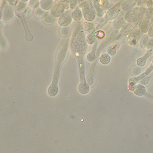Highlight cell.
<instances>
[{
  "mask_svg": "<svg viewBox=\"0 0 153 153\" xmlns=\"http://www.w3.org/2000/svg\"><path fill=\"white\" fill-rule=\"evenodd\" d=\"M72 12V19L75 21H79L82 17V13L78 7H75Z\"/></svg>",
  "mask_w": 153,
  "mask_h": 153,
  "instance_id": "cell-6",
  "label": "cell"
},
{
  "mask_svg": "<svg viewBox=\"0 0 153 153\" xmlns=\"http://www.w3.org/2000/svg\"><path fill=\"white\" fill-rule=\"evenodd\" d=\"M72 20V12L71 10H68L60 16L59 19V23L61 26L65 27L69 25Z\"/></svg>",
  "mask_w": 153,
  "mask_h": 153,
  "instance_id": "cell-4",
  "label": "cell"
},
{
  "mask_svg": "<svg viewBox=\"0 0 153 153\" xmlns=\"http://www.w3.org/2000/svg\"><path fill=\"white\" fill-rule=\"evenodd\" d=\"M94 4V7L97 11V16H101L103 15V12L102 10L100 7V5L99 3L98 0H92Z\"/></svg>",
  "mask_w": 153,
  "mask_h": 153,
  "instance_id": "cell-10",
  "label": "cell"
},
{
  "mask_svg": "<svg viewBox=\"0 0 153 153\" xmlns=\"http://www.w3.org/2000/svg\"><path fill=\"white\" fill-rule=\"evenodd\" d=\"M62 1H68V0H62Z\"/></svg>",
  "mask_w": 153,
  "mask_h": 153,
  "instance_id": "cell-20",
  "label": "cell"
},
{
  "mask_svg": "<svg viewBox=\"0 0 153 153\" xmlns=\"http://www.w3.org/2000/svg\"><path fill=\"white\" fill-rule=\"evenodd\" d=\"M94 28V25L93 24L89 23H84L82 27V28H83L85 31L89 30L90 29H92Z\"/></svg>",
  "mask_w": 153,
  "mask_h": 153,
  "instance_id": "cell-14",
  "label": "cell"
},
{
  "mask_svg": "<svg viewBox=\"0 0 153 153\" xmlns=\"http://www.w3.org/2000/svg\"><path fill=\"white\" fill-rule=\"evenodd\" d=\"M28 1V0H22V1Z\"/></svg>",
  "mask_w": 153,
  "mask_h": 153,
  "instance_id": "cell-19",
  "label": "cell"
},
{
  "mask_svg": "<svg viewBox=\"0 0 153 153\" xmlns=\"http://www.w3.org/2000/svg\"><path fill=\"white\" fill-rule=\"evenodd\" d=\"M30 6L33 8H36L39 6V0H30Z\"/></svg>",
  "mask_w": 153,
  "mask_h": 153,
  "instance_id": "cell-16",
  "label": "cell"
},
{
  "mask_svg": "<svg viewBox=\"0 0 153 153\" xmlns=\"http://www.w3.org/2000/svg\"><path fill=\"white\" fill-rule=\"evenodd\" d=\"M97 44H98L97 42H96L95 44H94V46L93 47L92 50L87 56V59L90 62H92L95 59L96 51V48H97Z\"/></svg>",
  "mask_w": 153,
  "mask_h": 153,
  "instance_id": "cell-9",
  "label": "cell"
},
{
  "mask_svg": "<svg viewBox=\"0 0 153 153\" xmlns=\"http://www.w3.org/2000/svg\"><path fill=\"white\" fill-rule=\"evenodd\" d=\"M69 30V28L67 27L66 26L65 27H63L60 30V33L62 36H67V35L68 34Z\"/></svg>",
  "mask_w": 153,
  "mask_h": 153,
  "instance_id": "cell-15",
  "label": "cell"
},
{
  "mask_svg": "<svg viewBox=\"0 0 153 153\" xmlns=\"http://www.w3.org/2000/svg\"><path fill=\"white\" fill-rule=\"evenodd\" d=\"M134 93L139 96H143L146 93V89L143 85L138 84L134 87Z\"/></svg>",
  "mask_w": 153,
  "mask_h": 153,
  "instance_id": "cell-7",
  "label": "cell"
},
{
  "mask_svg": "<svg viewBox=\"0 0 153 153\" xmlns=\"http://www.w3.org/2000/svg\"><path fill=\"white\" fill-rule=\"evenodd\" d=\"M108 54H110L111 56H114L115 55L116 53V50L115 48L114 47H110L108 49Z\"/></svg>",
  "mask_w": 153,
  "mask_h": 153,
  "instance_id": "cell-18",
  "label": "cell"
},
{
  "mask_svg": "<svg viewBox=\"0 0 153 153\" xmlns=\"http://www.w3.org/2000/svg\"><path fill=\"white\" fill-rule=\"evenodd\" d=\"M79 7L82 9L83 15L86 20H94L96 16L95 9L92 0H84L79 4Z\"/></svg>",
  "mask_w": 153,
  "mask_h": 153,
  "instance_id": "cell-2",
  "label": "cell"
},
{
  "mask_svg": "<svg viewBox=\"0 0 153 153\" xmlns=\"http://www.w3.org/2000/svg\"><path fill=\"white\" fill-rule=\"evenodd\" d=\"M68 38L65 40L61 46V48H59V50L58 51L56 55L57 64L55 67L53 82L48 89V94H49V95L51 97H54L58 93V82L59 77V69L61 64L64 61L67 55L68 47Z\"/></svg>",
  "mask_w": 153,
  "mask_h": 153,
  "instance_id": "cell-1",
  "label": "cell"
},
{
  "mask_svg": "<svg viewBox=\"0 0 153 153\" xmlns=\"http://www.w3.org/2000/svg\"><path fill=\"white\" fill-rule=\"evenodd\" d=\"M95 36L99 38H102L104 37L105 36V33L104 32L101 30L98 31L97 32H96L94 34Z\"/></svg>",
  "mask_w": 153,
  "mask_h": 153,
  "instance_id": "cell-17",
  "label": "cell"
},
{
  "mask_svg": "<svg viewBox=\"0 0 153 153\" xmlns=\"http://www.w3.org/2000/svg\"><path fill=\"white\" fill-rule=\"evenodd\" d=\"M65 10L63 1L62 0H56L51 9V14L54 17H59L63 14Z\"/></svg>",
  "mask_w": 153,
  "mask_h": 153,
  "instance_id": "cell-3",
  "label": "cell"
},
{
  "mask_svg": "<svg viewBox=\"0 0 153 153\" xmlns=\"http://www.w3.org/2000/svg\"><path fill=\"white\" fill-rule=\"evenodd\" d=\"M53 4V0H41V6L42 9L45 10H51Z\"/></svg>",
  "mask_w": 153,
  "mask_h": 153,
  "instance_id": "cell-5",
  "label": "cell"
},
{
  "mask_svg": "<svg viewBox=\"0 0 153 153\" xmlns=\"http://www.w3.org/2000/svg\"><path fill=\"white\" fill-rule=\"evenodd\" d=\"M84 0H69V6L71 9H74L77 4H81Z\"/></svg>",
  "mask_w": 153,
  "mask_h": 153,
  "instance_id": "cell-13",
  "label": "cell"
},
{
  "mask_svg": "<svg viewBox=\"0 0 153 153\" xmlns=\"http://www.w3.org/2000/svg\"><path fill=\"white\" fill-rule=\"evenodd\" d=\"M57 17H55L53 16L51 14V12H47L46 13H45L44 16V21L46 23L50 24V23H53L56 22Z\"/></svg>",
  "mask_w": 153,
  "mask_h": 153,
  "instance_id": "cell-8",
  "label": "cell"
},
{
  "mask_svg": "<svg viewBox=\"0 0 153 153\" xmlns=\"http://www.w3.org/2000/svg\"><path fill=\"white\" fill-rule=\"evenodd\" d=\"M100 61L102 65H107L111 61V57L107 53H102L100 56Z\"/></svg>",
  "mask_w": 153,
  "mask_h": 153,
  "instance_id": "cell-11",
  "label": "cell"
},
{
  "mask_svg": "<svg viewBox=\"0 0 153 153\" xmlns=\"http://www.w3.org/2000/svg\"><path fill=\"white\" fill-rule=\"evenodd\" d=\"M96 36L94 35V32H92V33L90 34L87 36L86 41L87 43L89 44L90 45H92L95 42Z\"/></svg>",
  "mask_w": 153,
  "mask_h": 153,
  "instance_id": "cell-12",
  "label": "cell"
}]
</instances>
